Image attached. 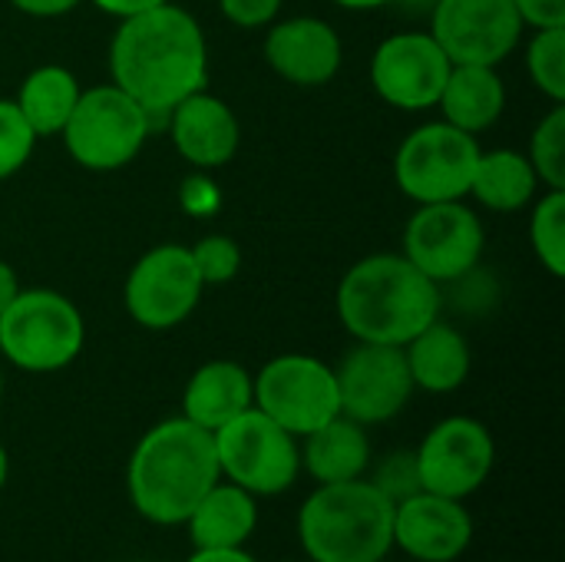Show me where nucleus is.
<instances>
[{
    "instance_id": "obj_25",
    "label": "nucleus",
    "mask_w": 565,
    "mask_h": 562,
    "mask_svg": "<svg viewBox=\"0 0 565 562\" xmlns=\"http://www.w3.org/2000/svg\"><path fill=\"white\" fill-rule=\"evenodd\" d=\"M79 93H83V86L73 70H66L60 63H43L23 76L13 103L23 113V119L30 123V129L36 132V139H46V136L63 132Z\"/></svg>"
},
{
    "instance_id": "obj_10",
    "label": "nucleus",
    "mask_w": 565,
    "mask_h": 562,
    "mask_svg": "<svg viewBox=\"0 0 565 562\" xmlns=\"http://www.w3.org/2000/svg\"><path fill=\"white\" fill-rule=\"evenodd\" d=\"M202 278L189 245L162 242L142 252L122 285L126 315L146 331H172L192 318L202 301Z\"/></svg>"
},
{
    "instance_id": "obj_7",
    "label": "nucleus",
    "mask_w": 565,
    "mask_h": 562,
    "mask_svg": "<svg viewBox=\"0 0 565 562\" xmlns=\"http://www.w3.org/2000/svg\"><path fill=\"white\" fill-rule=\"evenodd\" d=\"M215 457L222 480L258 497H278L295 487L301 474V444L295 434L278 427L255 404L222 424L215 434Z\"/></svg>"
},
{
    "instance_id": "obj_14",
    "label": "nucleus",
    "mask_w": 565,
    "mask_h": 562,
    "mask_svg": "<svg viewBox=\"0 0 565 562\" xmlns=\"http://www.w3.org/2000/svg\"><path fill=\"white\" fill-rule=\"evenodd\" d=\"M341 414L361 427L394 421L414 397L411 368L404 348L397 344H364L358 341L334 368Z\"/></svg>"
},
{
    "instance_id": "obj_41",
    "label": "nucleus",
    "mask_w": 565,
    "mask_h": 562,
    "mask_svg": "<svg viewBox=\"0 0 565 562\" xmlns=\"http://www.w3.org/2000/svg\"><path fill=\"white\" fill-rule=\"evenodd\" d=\"M0 407H3V368H0Z\"/></svg>"
},
{
    "instance_id": "obj_29",
    "label": "nucleus",
    "mask_w": 565,
    "mask_h": 562,
    "mask_svg": "<svg viewBox=\"0 0 565 562\" xmlns=\"http://www.w3.org/2000/svg\"><path fill=\"white\" fill-rule=\"evenodd\" d=\"M36 149V132L13 99H0V182L17 176Z\"/></svg>"
},
{
    "instance_id": "obj_36",
    "label": "nucleus",
    "mask_w": 565,
    "mask_h": 562,
    "mask_svg": "<svg viewBox=\"0 0 565 562\" xmlns=\"http://www.w3.org/2000/svg\"><path fill=\"white\" fill-rule=\"evenodd\" d=\"M89 3H93L96 10L116 17V20H126V17L146 13V10H152V7H162V3H169V0H89Z\"/></svg>"
},
{
    "instance_id": "obj_39",
    "label": "nucleus",
    "mask_w": 565,
    "mask_h": 562,
    "mask_svg": "<svg viewBox=\"0 0 565 562\" xmlns=\"http://www.w3.org/2000/svg\"><path fill=\"white\" fill-rule=\"evenodd\" d=\"M334 7L341 10H354V13H367V10H381V7H391L397 0H331Z\"/></svg>"
},
{
    "instance_id": "obj_3",
    "label": "nucleus",
    "mask_w": 565,
    "mask_h": 562,
    "mask_svg": "<svg viewBox=\"0 0 565 562\" xmlns=\"http://www.w3.org/2000/svg\"><path fill=\"white\" fill-rule=\"evenodd\" d=\"M334 308L354 341L404 348L420 328L440 318L444 295L401 252H377L341 275Z\"/></svg>"
},
{
    "instance_id": "obj_5",
    "label": "nucleus",
    "mask_w": 565,
    "mask_h": 562,
    "mask_svg": "<svg viewBox=\"0 0 565 562\" xmlns=\"http://www.w3.org/2000/svg\"><path fill=\"white\" fill-rule=\"evenodd\" d=\"M86 344V321L73 298L53 288H20L0 311V358L26 374L70 368Z\"/></svg>"
},
{
    "instance_id": "obj_11",
    "label": "nucleus",
    "mask_w": 565,
    "mask_h": 562,
    "mask_svg": "<svg viewBox=\"0 0 565 562\" xmlns=\"http://www.w3.org/2000/svg\"><path fill=\"white\" fill-rule=\"evenodd\" d=\"M487 229L483 219L460 202H430L417 205V212L404 225L401 255L420 268L434 285H447L483 262Z\"/></svg>"
},
{
    "instance_id": "obj_6",
    "label": "nucleus",
    "mask_w": 565,
    "mask_h": 562,
    "mask_svg": "<svg viewBox=\"0 0 565 562\" xmlns=\"http://www.w3.org/2000/svg\"><path fill=\"white\" fill-rule=\"evenodd\" d=\"M149 132L152 116L116 83H99L79 93L60 136L79 169L116 172L142 152Z\"/></svg>"
},
{
    "instance_id": "obj_31",
    "label": "nucleus",
    "mask_w": 565,
    "mask_h": 562,
    "mask_svg": "<svg viewBox=\"0 0 565 562\" xmlns=\"http://www.w3.org/2000/svg\"><path fill=\"white\" fill-rule=\"evenodd\" d=\"M391 503H401V500H407V497H414V494H420L424 487H420V470H417V454L414 450H394V454H387L377 467H374V474L367 477Z\"/></svg>"
},
{
    "instance_id": "obj_17",
    "label": "nucleus",
    "mask_w": 565,
    "mask_h": 562,
    "mask_svg": "<svg viewBox=\"0 0 565 562\" xmlns=\"http://www.w3.org/2000/svg\"><path fill=\"white\" fill-rule=\"evenodd\" d=\"M473 543V517L463 500L414 494L394 503V547L417 562L460 560Z\"/></svg>"
},
{
    "instance_id": "obj_19",
    "label": "nucleus",
    "mask_w": 565,
    "mask_h": 562,
    "mask_svg": "<svg viewBox=\"0 0 565 562\" xmlns=\"http://www.w3.org/2000/svg\"><path fill=\"white\" fill-rule=\"evenodd\" d=\"M252 404H255V391H252L248 368L225 358L195 368L182 391V417L209 434H215L222 424H228Z\"/></svg>"
},
{
    "instance_id": "obj_35",
    "label": "nucleus",
    "mask_w": 565,
    "mask_h": 562,
    "mask_svg": "<svg viewBox=\"0 0 565 562\" xmlns=\"http://www.w3.org/2000/svg\"><path fill=\"white\" fill-rule=\"evenodd\" d=\"M79 3H86V0H10L13 10H20V13H26V17H36V20L66 17V13H73Z\"/></svg>"
},
{
    "instance_id": "obj_27",
    "label": "nucleus",
    "mask_w": 565,
    "mask_h": 562,
    "mask_svg": "<svg viewBox=\"0 0 565 562\" xmlns=\"http://www.w3.org/2000/svg\"><path fill=\"white\" fill-rule=\"evenodd\" d=\"M526 73L550 103H565V26H543L530 36Z\"/></svg>"
},
{
    "instance_id": "obj_1",
    "label": "nucleus",
    "mask_w": 565,
    "mask_h": 562,
    "mask_svg": "<svg viewBox=\"0 0 565 562\" xmlns=\"http://www.w3.org/2000/svg\"><path fill=\"white\" fill-rule=\"evenodd\" d=\"M109 76L152 119L209 86V40L179 3H162L119 20L109 43Z\"/></svg>"
},
{
    "instance_id": "obj_30",
    "label": "nucleus",
    "mask_w": 565,
    "mask_h": 562,
    "mask_svg": "<svg viewBox=\"0 0 565 562\" xmlns=\"http://www.w3.org/2000/svg\"><path fill=\"white\" fill-rule=\"evenodd\" d=\"M202 285H228L242 272V245L232 235H205L189 245Z\"/></svg>"
},
{
    "instance_id": "obj_8",
    "label": "nucleus",
    "mask_w": 565,
    "mask_h": 562,
    "mask_svg": "<svg viewBox=\"0 0 565 562\" xmlns=\"http://www.w3.org/2000/svg\"><path fill=\"white\" fill-rule=\"evenodd\" d=\"M477 136L437 119L411 129L394 152V182L414 205L460 202L470 195L480 159Z\"/></svg>"
},
{
    "instance_id": "obj_32",
    "label": "nucleus",
    "mask_w": 565,
    "mask_h": 562,
    "mask_svg": "<svg viewBox=\"0 0 565 562\" xmlns=\"http://www.w3.org/2000/svg\"><path fill=\"white\" fill-rule=\"evenodd\" d=\"M440 295H450V305L463 315H483L497 305L500 298V285L490 272H483L480 265L470 268L467 275L440 285Z\"/></svg>"
},
{
    "instance_id": "obj_23",
    "label": "nucleus",
    "mask_w": 565,
    "mask_h": 562,
    "mask_svg": "<svg viewBox=\"0 0 565 562\" xmlns=\"http://www.w3.org/2000/svg\"><path fill=\"white\" fill-rule=\"evenodd\" d=\"M195 550H232L245 547L258 527V503L248 490L218 480L182 523Z\"/></svg>"
},
{
    "instance_id": "obj_33",
    "label": "nucleus",
    "mask_w": 565,
    "mask_h": 562,
    "mask_svg": "<svg viewBox=\"0 0 565 562\" xmlns=\"http://www.w3.org/2000/svg\"><path fill=\"white\" fill-rule=\"evenodd\" d=\"M281 3L285 0H218V10L232 26L258 30V26L275 23V17L281 13Z\"/></svg>"
},
{
    "instance_id": "obj_28",
    "label": "nucleus",
    "mask_w": 565,
    "mask_h": 562,
    "mask_svg": "<svg viewBox=\"0 0 565 562\" xmlns=\"http://www.w3.org/2000/svg\"><path fill=\"white\" fill-rule=\"evenodd\" d=\"M526 159L543 189H565V103H553L530 136Z\"/></svg>"
},
{
    "instance_id": "obj_15",
    "label": "nucleus",
    "mask_w": 565,
    "mask_h": 562,
    "mask_svg": "<svg viewBox=\"0 0 565 562\" xmlns=\"http://www.w3.org/2000/svg\"><path fill=\"white\" fill-rule=\"evenodd\" d=\"M450 60L430 30H401L377 43L367 76L374 93L404 113L434 109L450 76Z\"/></svg>"
},
{
    "instance_id": "obj_40",
    "label": "nucleus",
    "mask_w": 565,
    "mask_h": 562,
    "mask_svg": "<svg viewBox=\"0 0 565 562\" xmlns=\"http://www.w3.org/2000/svg\"><path fill=\"white\" fill-rule=\"evenodd\" d=\"M7 480H10V454H7V447L0 444V494H3V487H7Z\"/></svg>"
},
{
    "instance_id": "obj_34",
    "label": "nucleus",
    "mask_w": 565,
    "mask_h": 562,
    "mask_svg": "<svg viewBox=\"0 0 565 562\" xmlns=\"http://www.w3.org/2000/svg\"><path fill=\"white\" fill-rule=\"evenodd\" d=\"M523 23L533 30L543 26H565V0H513Z\"/></svg>"
},
{
    "instance_id": "obj_12",
    "label": "nucleus",
    "mask_w": 565,
    "mask_h": 562,
    "mask_svg": "<svg viewBox=\"0 0 565 562\" xmlns=\"http://www.w3.org/2000/svg\"><path fill=\"white\" fill-rule=\"evenodd\" d=\"M523 17L513 0H434L430 36L450 63L500 66L523 40Z\"/></svg>"
},
{
    "instance_id": "obj_26",
    "label": "nucleus",
    "mask_w": 565,
    "mask_h": 562,
    "mask_svg": "<svg viewBox=\"0 0 565 562\" xmlns=\"http://www.w3.org/2000/svg\"><path fill=\"white\" fill-rule=\"evenodd\" d=\"M530 212V245L540 265L553 275H565V189L540 192Z\"/></svg>"
},
{
    "instance_id": "obj_4",
    "label": "nucleus",
    "mask_w": 565,
    "mask_h": 562,
    "mask_svg": "<svg viewBox=\"0 0 565 562\" xmlns=\"http://www.w3.org/2000/svg\"><path fill=\"white\" fill-rule=\"evenodd\" d=\"M298 540L311 562H384L394 550V503L367 477L318 484L298 510Z\"/></svg>"
},
{
    "instance_id": "obj_42",
    "label": "nucleus",
    "mask_w": 565,
    "mask_h": 562,
    "mask_svg": "<svg viewBox=\"0 0 565 562\" xmlns=\"http://www.w3.org/2000/svg\"><path fill=\"white\" fill-rule=\"evenodd\" d=\"M126 562H152V560H126Z\"/></svg>"
},
{
    "instance_id": "obj_38",
    "label": "nucleus",
    "mask_w": 565,
    "mask_h": 562,
    "mask_svg": "<svg viewBox=\"0 0 565 562\" xmlns=\"http://www.w3.org/2000/svg\"><path fill=\"white\" fill-rule=\"evenodd\" d=\"M20 288H23V285H20V278H17V272H13V265L0 258V311L17 298Z\"/></svg>"
},
{
    "instance_id": "obj_24",
    "label": "nucleus",
    "mask_w": 565,
    "mask_h": 562,
    "mask_svg": "<svg viewBox=\"0 0 565 562\" xmlns=\"http://www.w3.org/2000/svg\"><path fill=\"white\" fill-rule=\"evenodd\" d=\"M470 195L487 212H520L540 195V176L526 152L516 149H487L477 159Z\"/></svg>"
},
{
    "instance_id": "obj_20",
    "label": "nucleus",
    "mask_w": 565,
    "mask_h": 562,
    "mask_svg": "<svg viewBox=\"0 0 565 562\" xmlns=\"http://www.w3.org/2000/svg\"><path fill=\"white\" fill-rule=\"evenodd\" d=\"M404 358H407L414 388L427 394L460 391L473 368V354H470L463 331L440 318H434L404 344Z\"/></svg>"
},
{
    "instance_id": "obj_16",
    "label": "nucleus",
    "mask_w": 565,
    "mask_h": 562,
    "mask_svg": "<svg viewBox=\"0 0 565 562\" xmlns=\"http://www.w3.org/2000/svg\"><path fill=\"white\" fill-rule=\"evenodd\" d=\"M262 56L285 83L315 89L338 76L344 63V43L328 20L305 13L268 23Z\"/></svg>"
},
{
    "instance_id": "obj_13",
    "label": "nucleus",
    "mask_w": 565,
    "mask_h": 562,
    "mask_svg": "<svg viewBox=\"0 0 565 562\" xmlns=\"http://www.w3.org/2000/svg\"><path fill=\"white\" fill-rule=\"evenodd\" d=\"M414 454H417L420 487L427 494H440L454 500H467L470 494H477L497 464V444L490 427L467 414L434 424Z\"/></svg>"
},
{
    "instance_id": "obj_37",
    "label": "nucleus",
    "mask_w": 565,
    "mask_h": 562,
    "mask_svg": "<svg viewBox=\"0 0 565 562\" xmlns=\"http://www.w3.org/2000/svg\"><path fill=\"white\" fill-rule=\"evenodd\" d=\"M185 562H258L245 547H232V550H195Z\"/></svg>"
},
{
    "instance_id": "obj_2",
    "label": "nucleus",
    "mask_w": 565,
    "mask_h": 562,
    "mask_svg": "<svg viewBox=\"0 0 565 562\" xmlns=\"http://www.w3.org/2000/svg\"><path fill=\"white\" fill-rule=\"evenodd\" d=\"M218 480L222 470L212 434L182 414L149 427L126 464L129 503L156 527H182Z\"/></svg>"
},
{
    "instance_id": "obj_22",
    "label": "nucleus",
    "mask_w": 565,
    "mask_h": 562,
    "mask_svg": "<svg viewBox=\"0 0 565 562\" xmlns=\"http://www.w3.org/2000/svg\"><path fill=\"white\" fill-rule=\"evenodd\" d=\"M298 444H301V467L318 484H344V480L367 477L371 470L367 427H361L358 421L344 414L331 417L328 424H321Z\"/></svg>"
},
{
    "instance_id": "obj_18",
    "label": "nucleus",
    "mask_w": 565,
    "mask_h": 562,
    "mask_svg": "<svg viewBox=\"0 0 565 562\" xmlns=\"http://www.w3.org/2000/svg\"><path fill=\"white\" fill-rule=\"evenodd\" d=\"M169 136L175 152L199 172H215L228 166L238 156L242 146V126L235 109L212 96L209 89H199L175 103L169 109Z\"/></svg>"
},
{
    "instance_id": "obj_9",
    "label": "nucleus",
    "mask_w": 565,
    "mask_h": 562,
    "mask_svg": "<svg viewBox=\"0 0 565 562\" xmlns=\"http://www.w3.org/2000/svg\"><path fill=\"white\" fill-rule=\"evenodd\" d=\"M255 407L298 441L341 414L334 368L315 354H278L252 374Z\"/></svg>"
},
{
    "instance_id": "obj_21",
    "label": "nucleus",
    "mask_w": 565,
    "mask_h": 562,
    "mask_svg": "<svg viewBox=\"0 0 565 562\" xmlns=\"http://www.w3.org/2000/svg\"><path fill=\"white\" fill-rule=\"evenodd\" d=\"M440 119L480 136L493 129L507 109V83L497 73V66H477V63H454L450 76L437 99Z\"/></svg>"
}]
</instances>
